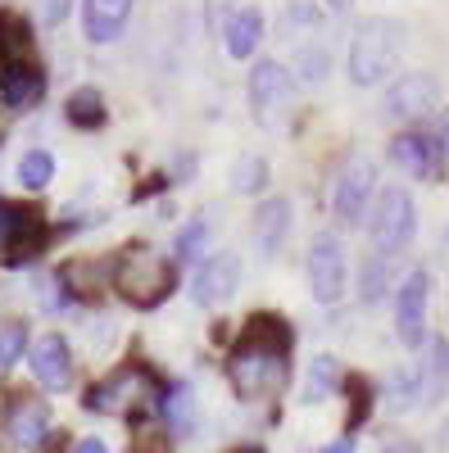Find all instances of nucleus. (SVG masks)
Returning a JSON list of instances; mask_svg holds the SVG:
<instances>
[{
	"mask_svg": "<svg viewBox=\"0 0 449 453\" xmlns=\"http://www.w3.org/2000/svg\"><path fill=\"white\" fill-rule=\"evenodd\" d=\"M290 349H295V326L282 313H250L241 322L236 349L228 354V381L241 399H264L277 395L290 376Z\"/></svg>",
	"mask_w": 449,
	"mask_h": 453,
	"instance_id": "nucleus-1",
	"label": "nucleus"
},
{
	"mask_svg": "<svg viewBox=\"0 0 449 453\" xmlns=\"http://www.w3.org/2000/svg\"><path fill=\"white\" fill-rule=\"evenodd\" d=\"M109 281L132 309H159L177 290V263L155 245H123L114 254V277Z\"/></svg>",
	"mask_w": 449,
	"mask_h": 453,
	"instance_id": "nucleus-2",
	"label": "nucleus"
},
{
	"mask_svg": "<svg viewBox=\"0 0 449 453\" xmlns=\"http://www.w3.org/2000/svg\"><path fill=\"white\" fill-rule=\"evenodd\" d=\"M404 36L408 32H404L399 19H386V14L363 19L354 42H350V82L354 87L386 82L395 73V64H399V55H404Z\"/></svg>",
	"mask_w": 449,
	"mask_h": 453,
	"instance_id": "nucleus-3",
	"label": "nucleus"
},
{
	"mask_svg": "<svg viewBox=\"0 0 449 453\" xmlns=\"http://www.w3.org/2000/svg\"><path fill=\"white\" fill-rule=\"evenodd\" d=\"M164 395V381L155 372H150L145 363H128V367H119V372H109L105 381H96L91 390H87V399H82V408L87 412H128V408H136L141 412V403L145 399H159Z\"/></svg>",
	"mask_w": 449,
	"mask_h": 453,
	"instance_id": "nucleus-4",
	"label": "nucleus"
},
{
	"mask_svg": "<svg viewBox=\"0 0 449 453\" xmlns=\"http://www.w3.org/2000/svg\"><path fill=\"white\" fill-rule=\"evenodd\" d=\"M368 236H372V250L386 254V258L408 250V241L418 236V204L404 186H386L377 196V204L368 213Z\"/></svg>",
	"mask_w": 449,
	"mask_h": 453,
	"instance_id": "nucleus-5",
	"label": "nucleus"
},
{
	"mask_svg": "<svg viewBox=\"0 0 449 453\" xmlns=\"http://www.w3.org/2000/svg\"><path fill=\"white\" fill-rule=\"evenodd\" d=\"M46 245H50L46 218L36 209H27V204H19V200L0 196V258L19 268V263H32Z\"/></svg>",
	"mask_w": 449,
	"mask_h": 453,
	"instance_id": "nucleus-6",
	"label": "nucleus"
},
{
	"mask_svg": "<svg viewBox=\"0 0 449 453\" xmlns=\"http://www.w3.org/2000/svg\"><path fill=\"white\" fill-rule=\"evenodd\" d=\"M377 196V164L368 155H354L341 164L336 173V186H331V213L341 226H359L368 218V204Z\"/></svg>",
	"mask_w": 449,
	"mask_h": 453,
	"instance_id": "nucleus-7",
	"label": "nucleus"
},
{
	"mask_svg": "<svg viewBox=\"0 0 449 453\" xmlns=\"http://www.w3.org/2000/svg\"><path fill=\"white\" fill-rule=\"evenodd\" d=\"M427 299H431V273L414 268L395 286V335L404 349L427 345Z\"/></svg>",
	"mask_w": 449,
	"mask_h": 453,
	"instance_id": "nucleus-8",
	"label": "nucleus"
},
{
	"mask_svg": "<svg viewBox=\"0 0 449 453\" xmlns=\"http://www.w3.org/2000/svg\"><path fill=\"white\" fill-rule=\"evenodd\" d=\"M350 286V258L341 236H318L309 245V290L318 304H341Z\"/></svg>",
	"mask_w": 449,
	"mask_h": 453,
	"instance_id": "nucleus-9",
	"label": "nucleus"
},
{
	"mask_svg": "<svg viewBox=\"0 0 449 453\" xmlns=\"http://www.w3.org/2000/svg\"><path fill=\"white\" fill-rule=\"evenodd\" d=\"M245 96H250L254 119L268 127L277 119V109L286 104V96H290V68H282L277 59H259L250 68V78H245Z\"/></svg>",
	"mask_w": 449,
	"mask_h": 453,
	"instance_id": "nucleus-10",
	"label": "nucleus"
},
{
	"mask_svg": "<svg viewBox=\"0 0 449 453\" xmlns=\"http://www.w3.org/2000/svg\"><path fill=\"white\" fill-rule=\"evenodd\" d=\"M236 286H241V258H236L232 250H218V254H209L200 268H196L191 299H196L200 309H209V304H228V299L236 295Z\"/></svg>",
	"mask_w": 449,
	"mask_h": 453,
	"instance_id": "nucleus-11",
	"label": "nucleus"
},
{
	"mask_svg": "<svg viewBox=\"0 0 449 453\" xmlns=\"http://www.w3.org/2000/svg\"><path fill=\"white\" fill-rule=\"evenodd\" d=\"M440 104V82L431 73H399L386 87V113L391 119H422Z\"/></svg>",
	"mask_w": 449,
	"mask_h": 453,
	"instance_id": "nucleus-12",
	"label": "nucleus"
},
{
	"mask_svg": "<svg viewBox=\"0 0 449 453\" xmlns=\"http://www.w3.org/2000/svg\"><path fill=\"white\" fill-rule=\"evenodd\" d=\"M290 213H295V209H290V200H286V196H268L264 204L254 209V218H250V236H254L259 258H277V254L286 250L290 226H295V218H290Z\"/></svg>",
	"mask_w": 449,
	"mask_h": 453,
	"instance_id": "nucleus-13",
	"label": "nucleus"
},
{
	"mask_svg": "<svg viewBox=\"0 0 449 453\" xmlns=\"http://www.w3.org/2000/svg\"><path fill=\"white\" fill-rule=\"evenodd\" d=\"M391 164H399L408 177H418V181H436L440 164H445V150L427 132H399L391 141Z\"/></svg>",
	"mask_w": 449,
	"mask_h": 453,
	"instance_id": "nucleus-14",
	"label": "nucleus"
},
{
	"mask_svg": "<svg viewBox=\"0 0 449 453\" xmlns=\"http://www.w3.org/2000/svg\"><path fill=\"white\" fill-rule=\"evenodd\" d=\"M32 376L46 390H68L73 386V349H68V340L59 331L42 335L32 345Z\"/></svg>",
	"mask_w": 449,
	"mask_h": 453,
	"instance_id": "nucleus-15",
	"label": "nucleus"
},
{
	"mask_svg": "<svg viewBox=\"0 0 449 453\" xmlns=\"http://www.w3.org/2000/svg\"><path fill=\"white\" fill-rule=\"evenodd\" d=\"M136 10V0H82V32L91 46H109L119 42L128 19Z\"/></svg>",
	"mask_w": 449,
	"mask_h": 453,
	"instance_id": "nucleus-16",
	"label": "nucleus"
},
{
	"mask_svg": "<svg viewBox=\"0 0 449 453\" xmlns=\"http://www.w3.org/2000/svg\"><path fill=\"white\" fill-rule=\"evenodd\" d=\"M36 59V27L23 10H0V73Z\"/></svg>",
	"mask_w": 449,
	"mask_h": 453,
	"instance_id": "nucleus-17",
	"label": "nucleus"
},
{
	"mask_svg": "<svg viewBox=\"0 0 449 453\" xmlns=\"http://www.w3.org/2000/svg\"><path fill=\"white\" fill-rule=\"evenodd\" d=\"M259 42H264V14H259L254 5H241L228 14V23H222V46H228L232 59H254Z\"/></svg>",
	"mask_w": 449,
	"mask_h": 453,
	"instance_id": "nucleus-18",
	"label": "nucleus"
},
{
	"mask_svg": "<svg viewBox=\"0 0 449 453\" xmlns=\"http://www.w3.org/2000/svg\"><path fill=\"white\" fill-rule=\"evenodd\" d=\"M46 96V68L27 59V64H14L0 73V100H5L10 109H27Z\"/></svg>",
	"mask_w": 449,
	"mask_h": 453,
	"instance_id": "nucleus-19",
	"label": "nucleus"
},
{
	"mask_svg": "<svg viewBox=\"0 0 449 453\" xmlns=\"http://www.w3.org/2000/svg\"><path fill=\"white\" fill-rule=\"evenodd\" d=\"M105 277H114V258L100 263V258H68L59 268V286H64V304L68 299H91L100 295Z\"/></svg>",
	"mask_w": 449,
	"mask_h": 453,
	"instance_id": "nucleus-20",
	"label": "nucleus"
},
{
	"mask_svg": "<svg viewBox=\"0 0 449 453\" xmlns=\"http://www.w3.org/2000/svg\"><path fill=\"white\" fill-rule=\"evenodd\" d=\"M46 435H50V408H46L42 399L14 403V412H10V440H14L19 449H36Z\"/></svg>",
	"mask_w": 449,
	"mask_h": 453,
	"instance_id": "nucleus-21",
	"label": "nucleus"
},
{
	"mask_svg": "<svg viewBox=\"0 0 449 453\" xmlns=\"http://www.w3.org/2000/svg\"><path fill=\"white\" fill-rule=\"evenodd\" d=\"M64 123L78 127V132H100L109 123V109H105L100 87H78V91H73L64 100Z\"/></svg>",
	"mask_w": 449,
	"mask_h": 453,
	"instance_id": "nucleus-22",
	"label": "nucleus"
},
{
	"mask_svg": "<svg viewBox=\"0 0 449 453\" xmlns=\"http://www.w3.org/2000/svg\"><path fill=\"white\" fill-rule=\"evenodd\" d=\"M422 376V403H440L449 395V340L431 335L427 340V363L418 367Z\"/></svg>",
	"mask_w": 449,
	"mask_h": 453,
	"instance_id": "nucleus-23",
	"label": "nucleus"
},
{
	"mask_svg": "<svg viewBox=\"0 0 449 453\" xmlns=\"http://www.w3.org/2000/svg\"><path fill=\"white\" fill-rule=\"evenodd\" d=\"M159 408H164L168 431H173L177 440H186V435L196 431V395H191V386H186V381H173V386H164V395H159Z\"/></svg>",
	"mask_w": 449,
	"mask_h": 453,
	"instance_id": "nucleus-24",
	"label": "nucleus"
},
{
	"mask_svg": "<svg viewBox=\"0 0 449 453\" xmlns=\"http://www.w3.org/2000/svg\"><path fill=\"white\" fill-rule=\"evenodd\" d=\"M341 386H345L341 363H336L331 354H318V358L309 363V376H305V403H322V399H331Z\"/></svg>",
	"mask_w": 449,
	"mask_h": 453,
	"instance_id": "nucleus-25",
	"label": "nucleus"
},
{
	"mask_svg": "<svg viewBox=\"0 0 449 453\" xmlns=\"http://www.w3.org/2000/svg\"><path fill=\"white\" fill-rule=\"evenodd\" d=\"M209 254V218H186L173 236V263H205Z\"/></svg>",
	"mask_w": 449,
	"mask_h": 453,
	"instance_id": "nucleus-26",
	"label": "nucleus"
},
{
	"mask_svg": "<svg viewBox=\"0 0 449 453\" xmlns=\"http://www.w3.org/2000/svg\"><path fill=\"white\" fill-rule=\"evenodd\" d=\"M268 181H273V168L264 155H241L228 173V186L236 196H259V191H268Z\"/></svg>",
	"mask_w": 449,
	"mask_h": 453,
	"instance_id": "nucleus-27",
	"label": "nucleus"
},
{
	"mask_svg": "<svg viewBox=\"0 0 449 453\" xmlns=\"http://www.w3.org/2000/svg\"><path fill=\"white\" fill-rule=\"evenodd\" d=\"M386 403H391V412H414L422 403V376H418V367H395L391 372Z\"/></svg>",
	"mask_w": 449,
	"mask_h": 453,
	"instance_id": "nucleus-28",
	"label": "nucleus"
},
{
	"mask_svg": "<svg viewBox=\"0 0 449 453\" xmlns=\"http://www.w3.org/2000/svg\"><path fill=\"white\" fill-rule=\"evenodd\" d=\"M50 181H55V155L50 150H27L19 159V186L23 191H46Z\"/></svg>",
	"mask_w": 449,
	"mask_h": 453,
	"instance_id": "nucleus-29",
	"label": "nucleus"
},
{
	"mask_svg": "<svg viewBox=\"0 0 449 453\" xmlns=\"http://www.w3.org/2000/svg\"><path fill=\"white\" fill-rule=\"evenodd\" d=\"M290 68H295V78L305 82V87H318L327 73H331V50L318 46V42H309V46L295 50V64H290Z\"/></svg>",
	"mask_w": 449,
	"mask_h": 453,
	"instance_id": "nucleus-30",
	"label": "nucleus"
},
{
	"mask_svg": "<svg viewBox=\"0 0 449 453\" xmlns=\"http://www.w3.org/2000/svg\"><path fill=\"white\" fill-rule=\"evenodd\" d=\"M341 390L350 395V418H345V431H350V440H354V431L368 422V412H372V399H377V390H372L368 376H345V386H341Z\"/></svg>",
	"mask_w": 449,
	"mask_h": 453,
	"instance_id": "nucleus-31",
	"label": "nucleus"
},
{
	"mask_svg": "<svg viewBox=\"0 0 449 453\" xmlns=\"http://www.w3.org/2000/svg\"><path fill=\"white\" fill-rule=\"evenodd\" d=\"M386 290H391V258L372 254L359 273V295H363V304H377V299H386Z\"/></svg>",
	"mask_w": 449,
	"mask_h": 453,
	"instance_id": "nucleus-32",
	"label": "nucleus"
},
{
	"mask_svg": "<svg viewBox=\"0 0 449 453\" xmlns=\"http://www.w3.org/2000/svg\"><path fill=\"white\" fill-rule=\"evenodd\" d=\"M318 23H322V10L314 5V0H290V5L282 10V19H277V27L290 36V32H318Z\"/></svg>",
	"mask_w": 449,
	"mask_h": 453,
	"instance_id": "nucleus-33",
	"label": "nucleus"
},
{
	"mask_svg": "<svg viewBox=\"0 0 449 453\" xmlns=\"http://www.w3.org/2000/svg\"><path fill=\"white\" fill-rule=\"evenodd\" d=\"M27 354V326L23 322H0V367H14Z\"/></svg>",
	"mask_w": 449,
	"mask_h": 453,
	"instance_id": "nucleus-34",
	"label": "nucleus"
},
{
	"mask_svg": "<svg viewBox=\"0 0 449 453\" xmlns=\"http://www.w3.org/2000/svg\"><path fill=\"white\" fill-rule=\"evenodd\" d=\"M168 186H173V177H168V173H155V177H145V186H136V191H132V204H141V200H150V196L168 191Z\"/></svg>",
	"mask_w": 449,
	"mask_h": 453,
	"instance_id": "nucleus-35",
	"label": "nucleus"
},
{
	"mask_svg": "<svg viewBox=\"0 0 449 453\" xmlns=\"http://www.w3.org/2000/svg\"><path fill=\"white\" fill-rule=\"evenodd\" d=\"M173 186H182V181H191L196 177V155H191V150H177V159H173Z\"/></svg>",
	"mask_w": 449,
	"mask_h": 453,
	"instance_id": "nucleus-36",
	"label": "nucleus"
},
{
	"mask_svg": "<svg viewBox=\"0 0 449 453\" xmlns=\"http://www.w3.org/2000/svg\"><path fill=\"white\" fill-rule=\"evenodd\" d=\"M68 14H73V0H42V19H46V27H59Z\"/></svg>",
	"mask_w": 449,
	"mask_h": 453,
	"instance_id": "nucleus-37",
	"label": "nucleus"
},
{
	"mask_svg": "<svg viewBox=\"0 0 449 453\" xmlns=\"http://www.w3.org/2000/svg\"><path fill=\"white\" fill-rule=\"evenodd\" d=\"M73 453H109V449H105V440L91 435V440H78V444H73Z\"/></svg>",
	"mask_w": 449,
	"mask_h": 453,
	"instance_id": "nucleus-38",
	"label": "nucleus"
},
{
	"mask_svg": "<svg viewBox=\"0 0 449 453\" xmlns=\"http://www.w3.org/2000/svg\"><path fill=\"white\" fill-rule=\"evenodd\" d=\"M322 453H354V440H350V435H345V440H336V444H327V449H322Z\"/></svg>",
	"mask_w": 449,
	"mask_h": 453,
	"instance_id": "nucleus-39",
	"label": "nucleus"
},
{
	"mask_svg": "<svg viewBox=\"0 0 449 453\" xmlns=\"http://www.w3.org/2000/svg\"><path fill=\"white\" fill-rule=\"evenodd\" d=\"M327 5H331L336 14H350V5H354V0H327Z\"/></svg>",
	"mask_w": 449,
	"mask_h": 453,
	"instance_id": "nucleus-40",
	"label": "nucleus"
},
{
	"mask_svg": "<svg viewBox=\"0 0 449 453\" xmlns=\"http://www.w3.org/2000/svg\"><path fill=\"white\" fill-rule=\"evenodd\" d=\"M440 258L449 263V226H445V236H440Z\"/></svg>",
	"mask_w": 449,
	"mask_h": 453,
	"instance_id": "nucleus-41",
	"label": "nucleus"
},
{
	"mask_svg": "<svg viewBox=\"0 0 449 453\" xmlns=\"http://www.w3.org/2000/svg\"><path fill=\"white\" fill-rule=\"evenodd\" d=\"M440 150H445V155H449V123H445V132H440Z\"/></svg>",
	"mask_w": 449,
	"mask_h": 453,
	"instance_id": "nucleus-42",
	"label": "nucleus"
},
{
	"mask_svg": "<svg viewBox=\"0 0 449 453\" xmlns=\"http://www.w3.org/2000/svg\"><path fill=\"white\" fill-rule=\"evenodd\" d=\"M236 453H264V449H236Z\"/></svg>",
	"mask_w": 449,
	"mask_h": 453,
	"instance_id": "nucleus-43",
	"label": "nucleus"
}]
</instances>
